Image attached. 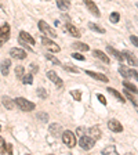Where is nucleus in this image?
<instances>
[{"label": "nucleus", "mask_w": 138, "mask_h": 155, "mask_svg": "<svg viewBox=\"0 0 138 155\" xmlns=\"http://www.w3.org/2000/svg\"><path fill=\"white\" fill-rule=\"evenodd\" d=\"M108 128L111 129V132H115V133L123 132V126L118 119H111V121H108Z\"/></svg>", "instance_id": "9d476101"}, {"label": "nucleus", "mask_w": 138, "mask_h": 155, "mask_svg": "<svg viewBox=\"0 0 138 155\" xmlns=\"http://www.w3.org/2000/svg\"><path fill=\"white\" fill-rule=\"evenodd\" d=\"M46 58L49 60L50 63H53L54 65H62V64H61V61H59V60L55 56H53V54H51V51H49V53H46Z\"/></svg>", "instance_id": "393cba45"}, {"label": "nucleus", "mask_w": 138, "mask_h": 155, "mask_svg": "<svg viewBox=\"0 0 138 155\" xmlns=\"http://www.w3.org/2000/svg\"><path fill=\"white\" fill-rule=\"evenodd\" d=\"M130 40H131V43L134 44L135 47H138V36H134V35H131V36H130Z\"/></svg>", "instance_id": "58836bf2"}, {"label": "nucleus", "mask_w": 138, "mask_h": 155, "mask_svg": "<svg viewBox=\"0 0 138 155\" xmlns=\"http://www.w3.org/2000/svg\"><path fill=\"white\" fill-rule=\"evenodd\" d=\"M36 93H37V96H39V98H47L49 97V93H47V90L44 89V87H37V90H36Z\"/></svg>", "instance_id": "7c9ffc66"}, {"label": "nucleus", "mask_w": 138, "mask_h": 155, "mask_svg": "<svg viewBox=\"0 0 138 155\" xmlns=\"http://www.w3.org/2000/svg\"><path fill=\"white\" fill-rule=\"evenodd\" d=\"M2 102H3V105L6 107L7 109H10V111H11V109H14V107L17 105L15 101H13V100H11L8 96H3V97H2Z\"/></svg>", "instance_id": "aec40b11"}, {"label": "nucleus", "mask_w": 138, "mask_h": 155, "mask_svg": "<svg viewBox=\"0 0 138 155\" xmlns=\"http://www.w3.org/2000/svg\"><path fill=\"white\" fill-rule=\"evenodd\" d=\"M123 54H124V58L127 60V63L130 64V65H133V66H138V58L134 56V53H131V51L126 50V51H123Z\"/></svg>", "instance_id": "f8f14e48"}, {"label": "nucleus", "mask_w": 138, "mask_h": 155, "mask_svg": "<svg viewBox=\"0 0 138 155\" xmlns=\"http://www.w3.org/2000/svg\"><path fill=\"white\" fill-rule=\"evenodd\" d=\"M6 144L7 143L4 141V139L0 136V152H2V154H6Z\"/></svg>", "instance_id": "e433bc0d"}, {"label": "nucleus", "mask_w": 138, "mask_h": 155, "mask_svg": "<svg viewBox=\"0 0 138 155\" xmlns=\"http://www.w3.org/2000/svg\"><path fill=\"white\" fill-rule=\"evenodd\" d=\"M62 143L66 145V147H69V148H73L76 145V137H75V134H73L71 130H64V133H62Z\"/></svg>", "instance_id": "7ed1b4c3"}, {"label": "nucleus", "mask_w": 138, "mask_h": 155, "mask_svg": "<svg viewBox=\"0 0 138 155\" xmlns=\"http://www.w3.org/2000/svg\"><path fill=\"white\" fill-rule=\"evenodd\" d=\"M47 78H49V79L51 80V82H53L54 85H55L57 87H58V89H61V87L64 86L62 79H61V78H59V76L57 75L55 71H49V72H47Z\"/></svg>", "instance_id": "0eeeda50"}, {"label": "nucleus", "mask_w": 138, "mask_h": 155, "mask_svg": "<svg viewBox=\"0 0 138 155\" xmlns=\"http://www.w3.org/2000/svg\"><path fill=\"white\" fill-rule=\"evenodd\" d=\"M96 139H93L91 136L86 134V136H82L79 139V145L82 147L83 150H86V151H89V150H91L94 145H96Z\"/></svg>", "instance_id": "f03ea898"}, {"label": "nucleus", "mask_w": 138, "mask_h": 155, "mask_svg": "<svg viewBox=\"0 0 138 155\" xmlns=\"http://www.w3.org/2000/svg\"><path fill=\"white\" fill-rule=\"evenodd\" d=\"M97 98H98V101H101L104 105H106V100H105V97L102 96V94H99L98 93V94H97Z\"/></svg>", "instance_id": "ea45409f"}, {"label": "nucleus", "mask_w": 138, "mask_h": 155, "mask_svg": "<svg viewBox=\"0 0 138 155\" xmlns=\"http://www.w3.org/2000/svg\"><path fill=\"white\" fill-rule=\"evenodd\" d=\"M15 104H17L18 108L22 109V111H25V112H29V111H33V109L36 108V104H35V102L29 101V100H27V98H24V97H17Z\"/></svg>", "instance_id": "f257e3e1"}, {"label": "nucleus", "mask_w": 138, "mask_h": 155, "mask_svg": "<svg viewBox=\"0 0 138 155\" xmlns=\"http://www.w3.org/2000/svg\"><path fill=\"white\" fill-rule=\"evenodd\" d=\"M10 66H11V60H3L2 64H0V71H2V75L7 76L10 72Z\"/></svg>", "instance_id": "dca6fc26"}, {"label": "nucleus", "mask_w": 138, "mask_h": 155, "mask_svg": "<svg viewBox=\"0 0 138 155\" xmlns=\"http://www.w3.org/2000/svg\"><path fill=\"white\" fill-rule=\"evenodd\" d=\"M131 72H133V78H135V79L138 80V71H135V69H131Z\"/></svg>", "instance_id": "37998d69"}, {"label": "nucleus", "mask_w": 138, "mask_h": 155, "mask_svg": "<svg viewBox=\"0 0 138 155\" xmlns=\"http://www.w3.org/2000/svg\"><path fill=\"white\" fill-rule=\"evenodd\" d=\"M10 54H11V57L15 58V60H25L27 56H28L25 50L18 49V47H13V49L10 50Z\"/></svg>", "instance_id": "1a4fd4ad"}, {"label": "nucleus", "mask_w": 138, "mask_h": 155, "mask_svg": "<svg viewBox=\"0 0 138 155\" xmlns=\"http://www.w3.org/2000/svg\"><path fill=\"white\" fill-rule=\"evenodd\" d=\"M87 132H89L87 134L91 136L93 139H96V140H99L102 137V132H101V129H99L98 126H91Z\"/></svg>", "instance_id": "4468645a"}, {"label": "nucleus", "mask_w": 138, "mask_h": 155, "mask_svg": "<svg viewBox=\"0 0 138 155\" xmlns=\"http://www.w3.org/2000/svg\"><path fill=\"white\" fill-rule=\"evenodd\" d=\"M6 154H13V145L8 143L6 144Z\"/></svg>", "instance_id": "a19ab883"}, {"label": "nucleus", "mask_w": 138, "mask_h": 155, "mask_svg": "<svg viewBox=\"0 0 138 155\" xmlns=\"http://www.w3.org/2000/svg\"><path fill=\"white\" fill-rule=\"evenodd\" d=\"M25 75V68H24L22 65H17L15 66V76H17V79H22V76Z\"/></svg>", "instance_id": "bb28decb"}, {"label": "nucleus", "mask_w": 138, "mask_h": 155, "mask_svg": "<svg viewBox=\"0 0 138 155\" xmlns=\"http://www.w3.org/2000/svg\"><path fill=\"white\" fill-rule=\"evenodd\" d=\"M71 96L73 97V100L80 101L82 100V92H79V90H71Z\"/></svg>", "instance_id": "473e14b6"}, {"label": "nucleus", "mask_w": 138, "mask_h": 155, "mask_svg": "<svg viewBox=\"0 0 138 155\" xmlns=\"http://www.w3.org/2000/svg\"><path fill=\"white\" fill-rule=\"evenodd\" d=\"M102 154H118L115 145H108L106 148L102 150Z\"/></svg>", "instance_id": "2f4dec72"}, {"label": "nucleus", "mask_w": 138, "mask_h": 155, "mask_svg": "<svg viewBox=\"0 0 138 155\" xmlns=\"http://www.w3.org/2000/svg\"><path fill=\"white\" fill-rule=\"evenodd\" d=\"M30 69H32V72H35V73H36L37 71H39V68H37V65H36V64H30Z\"/></svg>", "instance_id": "79ce46f5"}, {"label": "nucleus", "mask_w": 138, "mask_h": 155, "mask_svg": "<svg viewBox=\"0 0 138 155\" xmlns=\"http://www.w3.org/2000/svg\"><path fill=\"white\" fill-rule=\"evenodd\" d=\"M8 39H10V25L3 24L0 27V46H3Z\"/></svg>", "instance_id": "423d86ee"}, {"label": "nucleus", "mask_w": 138, "mask_h": 155, "mask_svg": "<svg viewBox=\"0 0 138 155\" xmlns=\"http://www.w3.org/2000/svg\"><path fill=\"white\" fill-rule=\"evenodd\" d=\"M106 51H108L109 54H112V56L115 57V58L118 60L119 63H123V61H124V54H123V53H120V51H118V50H116V49H113V47L108 46V47H106Z\"/></svg>", "instance_id": "ddd939ff"}, {"label": "nucleus", "mask_w": 138, "mask_h": 155, "mask_svg": "<svg viewBox=\"0 0 138 155\" xmlns=\"http://www.w3.org/2000/svg\"><path fill=\"white\" fill-rule=\"evenodd\" d=\"M42 43H43V46L46 47V49H49V51H51V53H58L59 50H61V47H59L57 43H54L53 40L46 36L42 37Z\"/></svg>", "instance_id": "39448f33"}, {"label": "nucleus", "mask_w": 138, "mask_h": 155, "mask_svg": "<svg viewBox=\"0 0 138 155\" xmlns=\"http://www.w3.org/2000/svg\"><path fill=\"white\" fill-rule=\"evenodd\" d=\"M119 72H120V75L123 76V78H126V79H128V78H133V72L130 68H127L126 65H120L119 66Z\"/></svg>", "instance_id": "412c9836"}, {"label": "nucleus", "mask_w": 138, "mask_h": 155, "mask_svg": "<svg viewBox=\"0 0 138 155\" xmlns=\"http://www.w3.org/2000/svg\"><path fill=\"white\" fill-rule=\"evenodd\" d=\"M49 132H50V134H51V136H54V137H58L59 134L62 136L64 130H62V128H61L58 123H53V125H50Z\"/></svg>", "instance_id": "2eb2a0df"}, {"label": "nucleus", "mask_w": 138, "mask_h": 155, "mask_svg": "<svg viewBox=\"0 0 138 155\" xmlns=\"http://www.w3.org/2000/svg\"><path fill=\"white\" fill-rule=\"evenodd\" d=\"M72 57H73V58H75V60H79V61H84V57H83L82 56V54H79V53H73L72 54Z\"/></svg>", "instance_id": "4c0bfd02"}, {"label": "nucleus", "mask_w": 138, "mask_h": 155, "mask_svg": "<svg viewBox=\"0 0 138 155\" xmlns=\"http://www.w3.org/2000/svg\"><path fill=\"white\" fill-rule=\"evenodd\" d=\"M36 118L39 119V121H42V122H47L49 121V114H46V112H39L36 115Z\"/></svg>", "instance_id": "c9c22d12"}, {"label": "nucleus", "mask_w": 138, "mask_h": 155, "mask_svg": "<svg viewBox=\"0 0 138 155\" xmlns=\"http://www.w3.org/2000/svg\"><path fill=\"white\" fill-rule=\"evenodd\" d=\"M123 86H124V87L128 90V92H131L133 94H137V93H138V89H137V87H135L133 83L127 82V80H124V82H123Z\"/></svg>", "instance_id": "a878e982"}, {"label": "nucleus", "mask_w": 138, "mask_h": 155, "mask_svg": "<svg viewBox=\"0 0 138 155\" xmlns=\"http://www.w3.org/2000/svg\"><path fill=\"white\" fill-rule=\"evenodd\" d=\"M22 83L24 85H32L33 83V75L32 73H25V75L22 76Z\"/></svg>", "instance_id": "c756f323"}, {"label": "nucleus", "mask_w": 138, "mask_h": 155, "mask_svg": "<svg viewBox=\"0 0 138 155\" xmlns=\"http://www.w3.org/2000/svg\"><path fill=\"white\" fill-rule=\"evenodd\" d=\"M106 90H108V93H111L112 96L115 97V98H116V100H118V101H120V102H122V104H123V102H124V101H126V98H124V97H123V96H122V93H119V92H118V90H115V89H112V87H106Z\"/></svg>", "instance_id": "4be33fe9"}, {"label": "nucleus", "mask_w": 138, "mask_h": 155, "mask_svg": "<svg viewBox=\"0 0 138 155\" xmlns=\"http://www.w3.org/2000/svg\"><path fill=\"white\" fill-rule=\"evenodd\" d=\"M93 56L96 57V58H98V60H101L102 63H105V64H109V57L106 56L104 51H101V50H93Z\"/></svg>", "instance_id": "f3484780"}, {"label": "nucleus", "mask_w": 138, "mask_h": 155, "mask_svg": "<svg viewBox=\"0 0 138 155\" xmlns=\"http://www.w3.org/2000/svg\"><path fill=\"white\" fill-rule=\"evenodd\" d=\"M109 20H111V22H113V24L119 22V20H120V14L119 13H112L111 15H109Z\"/></svg>", "instance_id": "f704fd0d"}, {"label": "nucleus", "mask_w": 138, "mask_h": 155, "mask_svg": "<svg viewBox=\"0 0 138 155\" xmlns=\"http://www.w3.org/2000/svg\"><path fill=\"white\" fill-rule=\"evenodd\" d=\"M124 96L127 97V98L133 102V105H134V107H137V105H138V102L135 101V98H134V96H133V94H131V92H128V90L126 89V92H124Z\"/></svg>", "instance_id": "72a5a7b5"}, {"label": "nucleus", "mask_w": 138, "mask_h": 155, "mask_svg": "<svg viewBox=\"0 0 138 155\" xmlns=\"http://www.w3.org/2000/svg\"><path fill=\"white\" fill-rule=\"evenodd\" d=\"M62 66V69L65 71V72H72V73H79V69L76 68V66L71 65V64H65V65H61Z\"/></svg>", "instance_id": "cd10ccee"}, {"label": "nucleus", "mask_w": 138, "mask_h": 155, "mask_svg": "<svg viewBox=\"0 0 138 155\" xmlns=\"http://www.w3.org/2000/svg\"><path fill=\"white\" fill-rule=\"evenodd\" d=\"M18 37H20V39H22L24 42H27L28 44H30V46H33V44H35V39H33V37L30 36L28 32H25V31H21L20 36H18Z\"/></svg>", "instance_id": "6ab92c4d"}, {"label": "nucleus", "mask_w": 138, "mask_h": 155, "mask_svg": "<svg viewBox=\"0 0 138 155\" xmlns=\"http://www.w3.org/2000/svg\"><path fill=\"white\" fill-rule=\"evenodd\" d=\"M89 28L91 31H94V32H98V33H105V29L102 27H99V25H96L94 22H89Z\"/></svg>", "instance_id": "c85d7f7f"}, {"label": "nucleus", "mask_w": 138, "mask_h": 155, "mask_svg": "<svg viewBox=\"0 0 138 155\" xmlns=\"http://www.w3.org/2000/svg\"><path fill=\"white\" fill-rule=\"evenodd\" d=\"M37 25H39L40 32L44 33V36H50V37H55V36H57L55 31H54L53 28L50 27V25L46 22V21H39V24H37Z\"/></svg>", "instance_id": "20e7f679"}, {"label": "nucleus", "mask_w": 138, "mask_h": 155, "mask_svg": "<svg viewBox=\"0 0 138 155\" xmlns=\"http://www.w3.org/2000/svg\"><path fill=\"white\" fill-rule=\"evenodd\" d=\"M83 3L86 4V7L89 8V11L93 14L94 17H101V13H99L98 7H97V4L93 2V0H83Z\"/></svg>", "instance_id": "6e6552de"}, {"label": "nucleus", "mask_w": 138, "mask_h": 155, "mask_svg": "<svg viewBox=\"0 0 138 155\" xmlns=\"http://www.w3.org/2000/svg\"><path fill=\"white\" fill-rule=\"evenodd\" d=\"M86 73L89 76H91L93 79H96V80H101V82H104V83H108V76H105L104 73H99V72H94V71H86Z\"/></svg>", "instance_id": "9b49d317"}, {"label": "nucleus", "mask_w": 138, "mask_h": 155, "mask_svg": "<svg viewBox=\"0 0 138 155\" xmlns=\"http://www.w3.org/2000/svg\"><path fill=\"white\" fill-rule=\"evenodd\" d=\"M72 47L75 50H79V51H89V50H90L89 44H86V43H83V42H75V43H72Z\"/></svg>", "instance_id": "5701e85b"}, {"label": "nucleus", "mask_w": 138, "mask_h": 155, "mask_svg": "<svg viewBox=\"0 0 138 155\" xmlns=\"http://www.w3.org/2000/svg\"><path fill=\"white\" fill-rule=\"evenodd\" d=\"M55 3L59 10H62V11L68 10L69 7H71V0H55Z\"/></svg>", "instance_id": "b1692460"}, {"label": "nucleus", "mask_w": 138, "mask_h": 155, "mask_svg": "<svg viewBox=\"0 0 138 155\" xmlns=\"http://www.w3.org/2000/svg\"><path fill=\"white\" fill-rule=\"evenodd\" d=\"M65 29H66V32H69L73 37H77V39H79V37L82 36V33L79 32V29H77L76 27H73L72 24H66V25H65Z\"/></svg>", "instance_id": "a211bd4d"}]
</instances>
